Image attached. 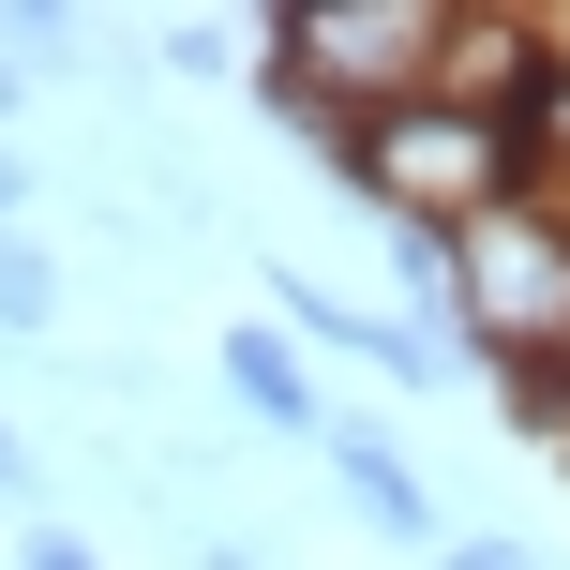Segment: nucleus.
<instances>
[{
	"label": "nucleus",
	"instance_id": "13",
	"mask_svg": "<svg viewBox=\"0 0 570 570\" xmlns=\"http://www.w3.org/2000/svg\"><path fill=\"white\" fill-rule=\"evenodd\" d=\"M30 106H46V90H30L16 60H0V150H30Z\"/></svg>",
	"mask_w": 570,
	"mask_h": 570
},
{
	"label": "nucleus",
	"instance_id": "7",
	"mask_svg": "<svg viewBox=\"0 0 570 570\" xmlns=\"http://www.w3.org/2000/svg\"><path fill=\"white\" fill-rule=\"evenodd\" d=\"M421 570H556V556H541V541H511V525H451Z\"/></svg>",
	"mask_w": 570,
	"mask_h": 570
},
{
	"label": "nucleus",
	"instance_id": "8",
	"mask_svg": "<svg viewBox=\"0 0 570 570\" xmlns=\"http://www.w3.org/2000/svg\"><path fill=\"white\" fill-rule=\"evenodd\" d=\"M226 46H256V30H210V16H166V30H150L166 76H226Z\"/></svg>",
	"mask_w": 570,
	"mask_h": 570
},
{
	"label": "nucleus",
	"instance_id": "11",
	"mask_svg": "<svg viewBox=\"0 0 570 570\" xmlns=\"http://www.w3.org/2000/svg\"><path fill=\"white\" fill-rule=\"evenodd\" d=\"M30 210H46V166H30V150H0V226H30Z\"/></svg>",
	"mask_w": 570,
	"mask_h": 570
},
{
	"label": "nucleus",
	"instance_id": "1",
	"mask_svg": "<svg viewBox=\"0 0 570 570\" xmlns=\"http://www.w3.org/2000/svg\"><path fill=\"white\" fill-rule=\"evenodd\" d=\"M331 196L345 210H375V226H465V210H495V196H525L541 180V150L511 136V120H481V106H375V120H345L331 150Z\"/></svg>",
	"mask_w": 570,
	"mask_h": 570
},
{
	"label": "nucleus",
	"instance_id": "4",
	"mask_svg": "<svg viewBox=\"0 0 570 570\" xmlns=\"http://www.w3.org/2000/svg\"><path fill=\"white\" fill-rule=\"evenodd\" d=\"M210 375H226V405L271 435V451H315V435H331V391H315V361L271 331V315H240V331L210 345Z\"/></svg>",
	"mask_w": 570,
	"mask_h": 570
},
{
	"label": "nucleus",
	"instance_id": "6",
	"mask_svg": "<svg viewBox=\"0 0 570 570\" xmlns=\"http://www.w3.org/2000/svg\"><path fill=\"white\" fill-rule=\"evenodd\" d=\"M375 375H391V391H465V375H481V345H465L451 315H421V301H405L391 331H375Z\"/></svg>",
	"mask_w": 570,
	"mask_h": 570
},
{
	"label": "nucleus",
	"instance_id": "9",
	"mask_svg": "<svg viewBox=\"0 0 570 570\" xmlns=\"http://www.w3.org/2000/svg\"><path fill=\"white\" fill-rule=\"evenodd\" d=\"M16 570H106V556H90L76 511H30V525H16Z\"/></svg>",
	"mask_w": 570,
	"mask_h": 570
},
{
	"label": "nucleus",
	"instance_id": "10",
	"mask_svg": "<svg viewBox=\"0 0 570 570\" xmlns=\"http://www.w3.org/2000/svg\"><path fill=\"white\" fill-rule=\"evenodd\" d=\"M30 511H46V465H30V421L0 405V525H30Z\"/></svg>",
	"mask_w": 570,
	"mask_h": 570
},
{
	"label": "nucleus",
	"instance_id": "5",
	"mask_svg": "<svg viewBox=\"0 0 570 570\" xmlns=\"http://www.w3.org/2000/svg\"><path fill=\"white\" fill-rule=\"evenodd\" d=\"M60 301H76L60 240L46 226H0V345H60Z\"/></svg>",
	"mask_w": 570,
	"mask_h": 570
},
{
	"label": "nucleus",
	"instance_id": "2",
	"mask_svg": "<svg viewBox=\"0 0 570 570\" xmlns=\"http://www.w3.org/2000/svg\"><path fill=\"white\" fill-rule=\"evenodd\" d=\"M435 315L495 361H570V180H525V196L465 210L451 256H435Z\"/></svg>",
	"mask_w": 570,
	"mask_h": 570
},
{
	"label": "nucleus",
	"instance_id": "12",
	"mask_svg": "<svg viewBox=\"0 0 570 570\" xmlns=\"http://www.w3.org/2000/svg\"><path fill=\"white\" fill-rule=\"evenodd\" d=\"M180 556H196V570H271L256 541H240V525H196V541H180Z\"/></svg>",
	"mask_w": 570,
	"mask_h": 570
},
{
	"label": "nucleus",
	"instance_id": "3",
	"mask_svg": "<svg viewBox=\"0 0 570 570\" xmlns=\"http://www.w3.org/2000/svg\"><path fill=\"white\" fill-rule=\"evenodd\" d=\"M315 465H331V495H345V511H361V525H375V541H391L405 570H421L435 541H451V495H435V481H421V465H405V451H391L375 421H345V405H331Z\"/></svg>",
	"mask_w": 570,
	"mask_h": 570
}]
</instances>
